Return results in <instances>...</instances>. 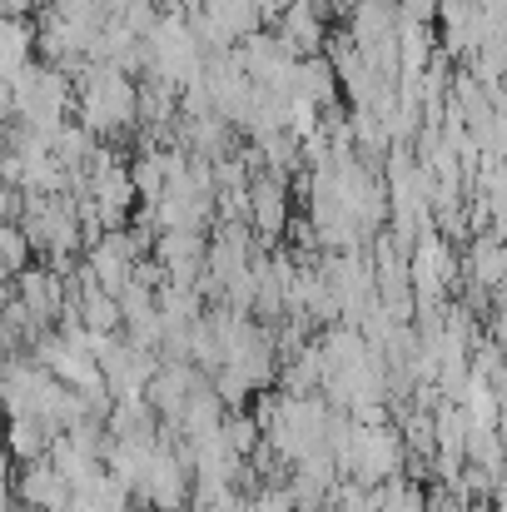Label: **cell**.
I'll list each match as a JSON object with an SVG mask.
<instances>
[{
    "instance_id": "obj_20",
    "label": "cell",
    "mask_w": 507,
    "mask_h": 512,
    "mask_svg": "<svg viewBox=\"0 0 507 512\" xmlns=\"http://www.w3.org/2000/svg\"><path fill=\"white\" fill-rule=\"evenodd\" d=\"M15 120V95H10V80H0V125Z\"/></svg>"
},
{
    "instance_id": "obj_9",
    "label": "cell",
    "mask_w": 507,
    "mask_h": 512,
    "mask_svg": "<svg viewBox=\"0 0 507 512\" xmlns=\"http://www.w3.org/2000/svg\"><path fill=\"white\" fill-rule=\"evenodd\" d=\"M60 428H50L45 418H35V413H15V418H5L0 423V443H5V453L15 458V463H30V458H45V448H50V438H55Z\"/></svg>"
},
{
    "instance_id": "obj_7",
    "label": "cell",
    "mask_w": 507,
    "mask_h": 512,
    "mask_svg": "<svg viewBox=\"0 0 507 512\" xmlns=\"http://www.w3.org/2000/svg\"><path fill=\"white\" fill-rule=\"evenodd\" d=\"M274 30L284 35V45L294 50V60H309V55H324L329 15H324V5H314V0H289V5L274 15Z\"/></svg>"
},
{
    "instance_id": "obj_13",
    "label": "cell",
    "mask_w": 507,
    "mask_h": 512,
    "mask_svg": "<svg viewBox=\"0 0 507 512\" xmlns=\"http://www.w3.org/2000/svg\"><path fill=\"white\" fill-rule=\"evenodd\" d=\"M393 40H398V75H418L438 50L433 25H413V20H393Z\"/></svg>"
},
{
    "instance_id": "obj_11",
    "label": "cell",
    "mask_w": 507,
    "mask_h": 512,
    "mask_svg": "<svg viewBox=\"0 0 507 512\" xmlns=\"http://www.w3.org/2000/svg\"><path fill=\"white\" fill-rule=\"evenodd\" d=\"M219 423H224V403H219V393H214L209 383L189 388V398H184V408H179V418H174L179 438H209V433H219Z\"/></svg>"
},
{
    "instance_id": "obj_6",
    "label": "cell",
    "mask_w": 507,
    "mask_h": 512,
    "mask_svg": "<svg viewBox=\"0 0 507 512\" xmlns=\"http://www.w3.org/2000/svg\"><path fill=\"white\" fill-rule=\"evenodd\" d=\"M15 299L30 309L35 324H55L60 309H65V274H55L45 259H40V264L30 259V264L15 274Z\"/></svg>"
},
{
    "instance_id": "obj_5",
    "label": "cell",
    "mask_w": 507,
    "mask_h": 512,
    "mask_svg": "<svg viewBox=\"0 0 507 512\" xmlns=\"http://www.w3.org/2000/svg\"><path fill=\"white\" fill-rule=\"evenodd\" d=\"M10 498L30 512H55L70 503V483L55 473L50 458H30V463L10 468Z\"/></svg>"
},
{
    "instance_id": "obj_15",
    "label": "cell",
    "mask_w": 507,
    "mask_h": 512,
    "mask_svg": "<svg viewBox=\"0 0 507 512\" xmlns=\"http://www.w3.org/2000/svg\"><path fill=\"white\" fill-rule=\"evenodd\" d=\"M95 145H100V140H95V135H90L80 120H65V125L50 135V155H55V160H60L70 174L85 170V160H90V150H95Z\"/></svg>"
},
{
    "instance_id": "obj_25",
    "label": "cell",
    "mask_w": 507,
    "mask_h": 512,
    "mask_svg": "<svg viewBox=\"0 0 507 512\" xmlns=\"http://www.w3.org/2000/svg\"><path fill=\"white\" fill-rule=\"evenodd\" d=\"M25 512H30V508H25Z\"/></svg>"
},
{
    "instance_id": "obj_4",
    "label": "cell",
    "mask_w": 507,
    "mask_h": 512,
    "mask_svg": "<svg viewBox=\"0 0 507 512\" xmlns=\"http://www.w3.org/2000/svg\"><path fill=\"white\" fill-rule=\"evenodd\" d=\"M184 498H189V468L174 458L169 443L155 438V453H150V463H145V473L135 483V503L169 512V508H184Z\"/></svg>"
},
{
    "instance_id": "obj_16",
    "label": "cell",
    "mask_w": 507,
    "mask_h": 512,
    "mask_svg": "<svg viewBox=\"0 0 507 512\" xmlns=\"http://www.w3.org/2000/svg\"><path fill=\"white\" fill-rule=\"evenodd\" d=\"M463 458L503 478V438H498V423H468V433H463Z\"/></svg>"
},
{
    "instance_id": "obj_19",
    "label": "cell",
    "mask_w": 507,
    "mask_h": 512,
    "mask_svg": "<svg viewBox=\"0 0 507 512\" xmlns=\"http://www.w3.org/2000/svg\"><path fill=\"white\" fill-rule=\"evenodd\" d=\"M55 15H85V10H100V0H50Z\"/></svg>"
},
{
    "instance_id": "obj_3",
    "label": "cell",
    "mask_w": 507,
    "mask_h": 512,
    "mask_svg": "<svg viewBox=\"0 0 507 512\" xmlns=\"http://www.w3.org/2000/svg\"><path fill=\"white\" fill-rule=\"evenodd\" d=\"M234 60L239 70L254 80V85H269V90H289V75H294V50L284 45V35L274 25H259L249 35H239L234 45Z\"/></svg>"
},
{
    "instance_id": "obj_10",
    "label": "cell",
    "mask_w": 507,
    "mask_h": 512,
    "mask_svg": "<svg viewBox=\"0 0 507 512\" xmlns=\"http://www.w3.org/2000/svg\"><path fill=\"white\" fill-rule=\"evenodd\" d=\"M289 95L309 100V105H338V80H334V65L324 55H309V60H294V75H289Z\"/></svg>"
},
{
    "instance_id": "obj_23",
    "label": "cell",
    "mask_w": 507,
    "mask_h": 512,
    "mask_svg": "<svg viewBox=\"0 0 507 512\" xmlns=\"http://www.w3.org/2000/svg\"><path fill=\"white\" fill-rule=\"evenodd\" d=\"M314 5H324V15H338V0H314Z\"/></svg>"
},
{
    "instance_id": "obj_14",
    "label": "cell",
    "mask_w": 507,
    "mask_h": 512,
    "mask_svg": "<svg viewBox=\"0 0 507 512\" xmlns=\"http://www.w3.org/2000/svg\"><path fill=\"white\" fill-rule=\"evenodd\" d=\"M458 408H463L468 423H498V418H503V393H498L488 378L468 373V378H463V393H458Z\"/></svg>"
},
{
    "instance_id": "obj_12",
    "label": "cell",
    "mask_w": 507,
    "mask_h": 512,
    "mask_svg": "<svg viewBox=\"0 0 507 512\" xmlns=\"http://www.w3.org/2000/svg\"><path fill=\"white\" fill-rule=\"evenodd\" d=\"M25 65H35V25L20 15H0V80H15Z\"/></svg>"
},
{
    "instance_id": "obj_24",
    "label": "cell",
    "mask_w": 507,
    "mask_h": 512,
    "mask_svg": "<svg viewBox=\"0 0 507 512\" xmlns=\"http://www.w3.org/2000/svg\"><path fill=\"white\" fill-rule=\"evenodd\" d=\"M169 512H194V508H189V503H184V508H169Z\"/></svg>"
},
{
    "instance_id": "obj_8",
    "label": "cell",
    "mask_w": 507,
    "mask_h": 512,
    "mask_svg": "<svg viewBox=\"0 0 507 512\" xmlns=\"http://www.w3.org/2000/svg\"><path fill=\"white\" fill-rule=\"evenodd\" d=\"M150 254L165 264L169 284H189L194 289V279L204 269V234H194V229H160V239L150 244Z\"/></svg>"
},
{
    "instance_id": "obj_1",
    "label": "cell",
    "mask_w": 507,
    "mask_h": 512,
    "mask_svg": "<svg viewBox=\"0 0 507 512\" xmlns=\"http://www.w3.org/2000/svg\"><path fill=\"white\" fill-rule=\"evenodd\" d=\"M75 120L95 140H125L135 130V75L90 60L85 75L75 80Z\"/></svg>"
},
{
    "instance_id": "obj_17",
    "label": "cell",
    "mask_w": 507,
    "mask_h": 512,
    "mask_svg": "<svg viewBox=\"0 0 507 512\" xmlns=\"http://www.w3.org/2000/svg\"><path fill=\"white\" fill-rule=\"evenodd\" d=\"M219 438H224V448H229L234 458H249V453L259 448L264 428H259V418H254L249 408H229L224 423H219Z\"/></svg>"
},
{
    "instance_id": "obj_18",
    "label": "cell",
    "mask_w": 507,
    "mask_h": 512,
    "mask_svg": "<svg viewBox=\"0 0 507 512\" xmlns=\"http://www.w3.org/2000/svg\"><path fill=\"white\" fill-rule=\"evenodd\" d=\"M30 259H35V249H30V239L20 234V224H0V274L15 279Z\"/></svg>"
},
{
    "instance_id": "obj_2",
    "label": "cell",
    "mask_w": 507,
    "mask_h": 512,
    "mask_svg": "<svg viewBox=\"0 0 507 512\" xmlns=\"http://www.w3.org/2000/svg\"><path fill=\"white\" fill-rule=\"evenodd\" d=\"M249 209H244V224L254 229V244L269 254L274 244H279V234H284V224H289V214H294V194H289V179L274 170H259L249 174Z\"/></svg>"
},
{
    "instance_id": "obj_21",
    "label": "cell",
    "mask_w": 507,
    "mask_h": 512,
    "mask_svg": "<svg viewBox=\"0 0 507 512\" xmlns=\"http://www.w3.org/2000/svg\"><path fill=\"white\" fill-rule=\"evenodd\" d=\"M15 299V279L10 274H0V314H5V304Z\"/></svg>"
},
{
    "instance_id": "obj_22",
    "label": "cell",
    "mask_w": 507,
    "mask_h": 512,
    "mask_svg": "<svg viewBox=\"0 0 507 512\" xmlns=\"http://www.w3.org/2000/svg\"><path fill=\"white\" fill-rule=\"evenodd\" d=\"M5 353H15V343H10L5 334H0V363H5Z\"/></svg>"
}]
</instances>
